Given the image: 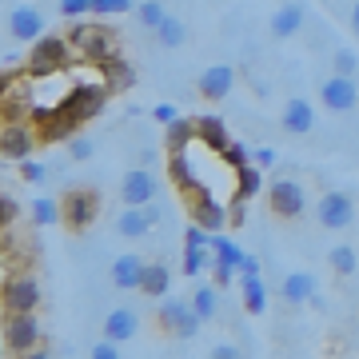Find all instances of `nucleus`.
<instances>
[{
  "label": "nucleus",
  "mask_w": 359,
  "mask_h": 359,
  "mask_svg": "<svg viewBox=\"0 0 359 359\" xmlns=\"http://www.w3.org/2000/svg\"><path fill=\"white\" fill-rule=\"evenodd\" d=\"M68 48H72V40L68 36H40L36 44L28 48L25 76L28 80H52L60 68L68 65Z\"/></svg>",
  "instance_id": "f257e3e1"
},
{
  "label": "nucleus",
  "mask_w": 359,
  "mask_h": 359,
  "mask_svg": "<svg viewBox=\"0 0 359 359\" xmlns=\"http://www.w3.org/2000/svg\"><path fill=\"white\" fill-rule=\"evenodd\" d=\"M4 355H28L40 344V323L32 311H4Z\"/></svg>",
  "instance_id": "f03ea898"
},
{
  "label": "nucleus",
  "mask_w": 359,
  "mask_h": 359,
  "mask_svg": "<svg viewBox=\"0 0 359 359\" xmlns=\"http://www.w3.org/2000/svg\"><path fill=\"white\" fill-rule=\"evenodd\" d=\"M68 40H72V48L84 56V60H92V65H104L108 56H116V36L108 32L104 25H96V20H80L72 32H68Z\"/></svg>",
  "instance_id": "7ed1b4c3"
},
{
  "label": "nucleus",
  "mask_w": 359,
  "mask_h": 359,
  "mask_svg": "<svg viewBox=\"0 0 359 359\" xmlns=\"http://www.w3.org/2000/svg\"><path fill=\"white\" fill-rule=\"evenodd\" d=\"M184 204H188V216L196 219V224H204L208 231H224V224H228V208L216 200V192L212 188H188L184 192Z\"/></svg>",
  "instance_id": "20e7f679"
},
{
  "label": "nucleus",
  "mask_w": 359,
  "mask_h": 359,
  "mask_svg": "<svg viewBox=\"0 0 359 359\" xmlns=\"http://www.w3.org/2000/svg\"><path fill=\"white\" fill-rule=\"evenodd\" d=\"M104 96H108V84H72L68 88V96L60 100V108H65L72 120H92V116H100V108H104Z\"/></svg>",
  "instance_id": "39448f33"
},
{
  "label": "nucleus",
  "mask_w": 359,
  "mask_h": 359,
  "mask_svg": "<svg viewBox=\"0 0 359 359\" xmlns=\"http://www.w3.org/2000/svg\"><path fill=\"white\" fill-rule=\"evenodd\" d=\"M0 304L4 311H32L40 304V283L28 276V271H16V276H4V287H0Z\"/></svg>",
  "instance_id": "423d86ee"
},
{
  "label": "nucleus",
  "mask_w": 359,
  "mask_h": 359,
  "mask_svg": "<svg viewBox=\"0 0 359 359\" xmlns=\"http://www.w3.org/2000/svg\"><path fill=\"white\" fill-rule=\"evenodd\" d=\"M60 212H65V224L72 231H84L96 219V212H100V196L92 192V188H72L60 200Z\"/></svg>",
  "instance_id": "0eeeda50"
},
{
  "label": "nucleus",
  "mask_w": 359,
  "mask_h": 359,
  "mask_svg": "<svg viewBox=\"0 0 359 359\" xmlns=\"http://www.w3.org/2000/svg\"><path fill=\"white\" fill-rule=\"evenodd\" d=\"M200 323H204L200 311L188 308L184 299H164V304H160V327L180 335V339H196V335H200Z\"/></svg>",
  "instance_id": "6e6552de"
},
{
  "label": "nucleus",
  "mask_w": 359,
  "mask_h": 359,
  "mask_svg": "<svg viewBox=\"0 0 359 359\" xmlns=\"http://www.w3.org/2000/svg\"><path fill=\"white\" fill-rule=\"evenodd\" d=\"M316 219H320V228H327V231H344L347 224L355 219L351 196L347 192H323L320 204H316Z\"/></svg>",
  "instance_id": "1a4fd4ad"
},
{
  "label": "nucleus",
  "mask_w": 359,
  "mask_h": 359,
  "mask_svg": "<svg viewBox=\"0 0 359 359\" xmlns=\"http://www.w3.org/2000/svg\"><path fill=\"white\" fill-rule=\"evenodd\" d=\"M268 200H271V212H276L280 219L304 216V208H308V196H304V188H299L295 180H271Z\"/></svg>",
  "instance_id": "9d476101"
},
{
  "label": "nucleus",
  "mask_w": 359,
  "mask_h": 359,
  "mask_svg": "<svg viewBox=\"0 0 359 359\" xmlns=\"http://www.w3.org/2000/svg\"><path fill=\"white\" fill-rule=\"evenodd\" d=\"M320 100H323V108H332V112H355V108H359V84H355V76H344V72L327 76V80H323V88H320Z\"/></svg>",
  "instance_id": "9b49d317"
},
{
  "label": "nucleus",
  "mask_w": 359,
  "mask_h": 359,
  "mask_svg": "<svg viewBox=\"0 0 359 359\" xmlns=\"http://www.w3.org/2000/svg\"><path fill=\"white\" fill-rule=\"evenodd\" d=\"M156 192H160V180H156V172H148V168H132V172H124V180H120V200H124V204H152Z\"/></svg>",
  "instance_id": "f8f14e48"
},
{
  "label": "nucleus",
  "mask_w": 359,
  "mask_h": 359,
  "mask_svg": "<svg viewBox=\"0 0 359 359\" xmlns=\"http://www.w3.org/2000/svg\"><path fill=\"white\" fill-rule=\"evenodd\" d=\"M156 219H160L156 204H124V212L116 216V231H120V236H128V240H140V236L152 231Z\"/></svg>",
  "instance_id": "ddd939ff"
},
{
  "label": "nucleus",
  "mask_w": 359,
  "mask_h": 359,
  "mask_svg": "<svg viewBox=\"0 0 359 359\" xmlns=\"http://www.w3.org/2000/svg\"><path fill=\"white\" fill-rule=\"evenodd\" d=\"M280 124H283V132H292V136H308V132L316 128V108H311L304 96H292V100L283 104Z\"/></svg>",
  "instance_id": "4468645a"
},
{
  "label": "nucleus",
  "mask_w": 359,
  "mask_h": 359,
  "mask_svg": "<svg viewBox=\"0 0 359 359\" xmlns=\"http://www.w3.org/2000/svg\"><path fill=\"white\" fill-rule=\"evenodd\" d=\"M8 36L25 40V44H36V40L44 36V20H40L36 8H28V4L13 8V13H8Z\"/></svg>",
  "instance_id": "2eb2a0df"
},
{
  "label": "nucleus",
  "mask_w": 359,
  "mask_h": 359,
  "mask_svg": "<svg viewBox=\"0 0 359 359\" xmlns=\"http://www.w3.org/2000/svg\"><path fill=\"white\" fill-rule=\"evenodd\" d=\"M231 84H236V68L231 65H212L200 72V96L204 100H224L231 92Z\"/></svg>",
  "instance_id": "dca6fc26"
},
{
  "label": "nucleus",
  "mask_w": 359,
  "mask_h": 359,
  "mask_svg": "<svg viewBox=\"0 0 359 359\" xmlns=\"http://www.w3.org/2000/svg\"><path fill=\"white\" fill-rule=\"evenodd\" d=\"M36 148V136L28 132V124H4L0 132V152L8 156V160H28Z\"/></svg>",
  "instance_id": "f3484780"
},
{
  "label": "nucleus",
  "mask_w": 359,
  "mask_h": 359,
  "mask_svg": "<svg viewBox=\"0 0 359 359\" xmlns=\"http://www.w3.org/2000/svg\"><path fill=\"white\" fill-rule=\"evenodd\" d=\"M136 332H140V320H136V311L132 308H116L108 320H104V335L108 339H116V344H128V339H136Z\"/></svg>",
  "instance_id": "a211bd4d"
},
{
  "label": "nucleus",
  "mask_w": 359,
  "mask_h": 359,
  "mask_svg": "<svg viewBox=\"0 0 359 359\" xmlns=\"http://www.w3.org/2000/svg\"><path fill=\"white\" fill-rule=\"evenodd\" d=\"M280 295L287 299V304H308V299H316V276L311 271H292V276H283V287Z\"/></svg>",
  "instance_id": "6ab92c4d"
},
{
  "label": "nucleus",
  "mask_w": 359,
  "mask_h": 359,
  "mask_svg": "<svg viewBox=\"0 0 359 359\" xmlns=\"http://www.w3.org/2000/svg\"><path fill=\"white\" fill-rule=\"evenodd\" d=\"M144 259H136V256H120L112 264V283L116 287H124V292H140V280H144Z\"/></svg>",
  "instance_id": "aec40b11"
},
{
  "label": "nucleus",
  "mask_w": 359,
  "mask_h": 359,
  "mask_svg": "<svg viewBox=\"0 0 359 359\" xmlns=\"http://www.w3.org/2000/svg\"><path fill=\"white\" fill-rule=\"evenodd\" d=\"M240 287H244V308L252 316H264L268 311V287L259 280V271H240Z\"/></svg>",
  "instance_id": "412c9836"
},
{
  "label": "nucleus",
  "mask_w": 359,
  "mask_h": 359,
  "mask_svg": "<svg viewBox=\"0 0 359 359\" xmlns=\"http://www.w3.org/2000/svg\"><path fill=\"white\" fill-rule=\"evenodd\" d=\"M299 25H304V4H283V8L271 13V36L287 40L299 32Z\"/></svg>",
  "instance_id": "4be33fe9"
},
{
  "label": "nucleus",
  "mask_w": 359,
  "mask_h": 359,
  "mask_svg": "<svg viewBox=\"0 0 359 359\" xmlns=\"http://www.w3.org/2000/svg\"><path fill=\"white\" fill-rule=\"evenodd\" d=\"M196 136H200L204 148H216V152L228 144V128H224L219 116H196Z\"/></svg>",
  "instance_id": "5701e85b"
},
{
  "label": "nucleus",
  "mask_w": 359,
  "mask_h": 359,
  "mask_svg": "<svg viewBox=\"0 0 359 359\" xmlns=\"http://www.w3.org/2000/svg\"><path fill=\"white\" fill-rule=\"evenodd\" d=\"M100 80L108 84V88H132L136 72H132L128 60H120V56H108V60L100 65Z\"/></svg>",
  "instance_id": "b1692460"
},
{
  "label": "nucleus",
  "mask_w": 359,
  "mask_h": 359,
  "mask_svg": "<svg viewBox=\"0 0 359 359\" xmlns=\"http://www.w3.org/2000/svg\"><path fill=\"white\" fill-rule=\"evenodd\" d=\"M212 252H216L219 264H231V268H244V252H240V244L231 240V236H224V231H212Z\"/></svg>",
  "instance_id": "393cba45"
},
{
  "label": "nucleus",
  "mask_w": 359,
  "mask_h": 359,
  "mask_svg": "<svg viewBox=\"0 0 359 359\" xmlns=\"http://www.w3.org/2000/svg\"><path fill=\"white\" fill-rule=\"evenodd\" d=\"M188 140H200V136H196V120L176 116V120L168 124V148H172V152H184V148H188Z\"/></svg>",
  "instance_id": "a878e982"
},
{
  "label": "nucleus",
  "mask_w": 359,
  "mask_h": 359,
  "mask_svg": "<svg viewBox=\"0 0 359 359\" xmlns=\"http://www.w3.org/2000/svg\"><path fill=\"white\" fill-rule=\"evenodd\" d=\"M168 283H172V276H168L164 264H148V268H144V280H140V292L156 299V295L168 292Z\"/></svg>",
  "instance_id": "bb28decb"
},
{
  "label": "nucleus",
  "mask_w": 359,
  "mask_h": 359,
  "mask_svg": "<svg viewBox=\"0 0 359 359\" xmlns=\"http://www.w3.org/2000/svg\"><path fill=\"white\" fill-rule=\"evenodd\" d=\"M156 40H160L164 48H180V44L188 40V28H184L180 16H164V25L156 28Z\"/></svg>",
  "instance_id": "cd10ccee"
},
{
  "label": "nucleus",
  "mask_w": 359,
  "mask_h": 359,
  "mask_svg": "<svg viewBox=\"0 0 359 359\" xmlns=\"http://www.w3.org/2000/svg\"><path fill=\"white\" fill-rule=\"evenodd\" d=\"M327 259H332V271H335V276H344V280H347V276H355V268H359L355 248H351V244H335Z\"/></svg>",
  "instance_id": "c85d7f7f"
},
{
  "label": "nucleus",
  "mask_w": 359,
  "mask_h": 359,
  "mask_svg": "<svg viewBox=\"0 0 359 359\" xmlns=\"http://www.w3.org/2000/svg\"><path fill=\"white\" fill-rule=\"evenodd\" d=\"M136 16H140L144 28H160L168 13H164V4H160V0H140V4H136Z\"/></svg>",
  "instance_id": "c756f323"
},
{
  "label": "nucleus",
  "mask_w": 359,
  "mask_h": 359,
  "mask_svg": "<svg viewBox=\"0 0 359 359\" xmlns=\"http://www.w3.org/2000/svg\"><path fill=\"white\" fill-rule=\"evenodd\" d=\"M56 219H65L60 204H52V200H36V204H32V224L48 228V224H56Z\"/></svg>",
  "instance_id": "7c9ffc66"
},
{
  "label": "nucleus",
  "mask_w": 359,
  "mask_h": 359,
  "mask_svg": "<svg viewBox=\"0 0 359 359\" xmlns=\"http://www.w3.org/2000/svg\"><path fill=\"white\" fill-rule=\"evenodd\" d=\"M204 268H212L208 248H184V276H200Z\"/></svg>",
  "instance_id": "2f4dec72"
},
{
  "label": "nucleus",
  "mask_w": 359,
  "mask_h": 359,
  "mask_svg": "<svg viewBox=\"0 0 359 359\" xmlns=\"http://www.w3.org/2000/svg\"><path fill=\"white\" fill-rule=\"evenodd\" d=\"M219 156H224V164H228V168H236V172H240V168H244L256 152H252V148H244V144H231L228 140L224 148H219Z\"/></svg>",
  "instance_id": "473e14b6"
},
{
  "label": "nucleus",
  "mask_w": 359,
  "mask_h": 359,
  "mask_svg": "<svg viewBox=\"0 0 359 359\" xmlns=\"http://www.w3.org/2000/svg\"><path fill=\"white\" fill-rule=\"evenodd\" d=\"M192 308L200 311V320H216V292H212V287H200V292H196V299H192Z\"/></svg>",
  "instance_id": "72a5a7b5"
},
{
  "label": "nucleus",
  "mask_w": 359,
  "mask_h": 359,
  "mask_svg": "<svg viewBox=\"0 0 359 359\" xmlns=\"http://www.w3.org/2000/svg\"><path fill=\"white\" fill-rule=\"evenodd\" d=\"M132 8H136V0H92V16H120Z\"/></svg>",
  "instance_id": "f704fd0d"
},
{
  "label": "nucleus",
  "mask_w": 359,
  "mask_h": 359,
  "mask_svg": "<svg viewBox=\"0 0 359 359\" xmlns=\"http://www.w3.org/2000/svg\"><path fill=\"white\" fill-rule=\"evenodd\" d=\"M236 180H240V196H256L259 188H264V176H259V168H240L236 172Z\"/></svg>",
  "instance_id": "c9c22d12"
},
{
  "label": "nucleus",
  "mask_w": 359,
  "mask_h": 359,
  "mask_svg": "<svg viewBox=\"0 0 359 359\" xmlns=\"http://www.w3.org/2000/svg\"><path fill=\"white\" fill-rule=\"evenodd\" d=\"M120 347H124V344H116V339H108V335H104L100 344H92L88 355L92 359H116V355H120Z\"/></svg>",
  "instance_id": "e433bc0d"
},
{
  "label": "nucleus",
  "mask_w": 359,
  "mask_h": 359,
  "mask_svg": "<svg viewBox=\"0 0 359 359\" xmlns=\"http://www.w3.org/2000/svg\"><path fill=\"white\" fill-rule=\"evenodd\" d=\"M355 68H359V56L355 52H335V72H344V76H355Z\"/></svg>",
  "instance_id": "4c0bfd02"
},
{
  "label": "nucleus",
  "mask_w": 359,
  "mask_h": 359,
  "mask_svg": "<svg viewBox=\"0 0 359 359\" xmlns=\"http://www.w3.org/2000/svg\"><path fill=\"white\" fill-rule=\"evenodd\" d=\"M16 216H20V208H16V200H13V196H0V224H4V228H13V224H16Z\"/></svg>",
  "instance_id": "58836bf2"
},
{
  "label": "nucleus",
  "mask_w": 359,
  "mask_h": 359,
  "mask_svg": "<svg viewBox=\"0 0 359 359\" xmlns=\"http://www.w3.org/2000/svg\"><path fill=\"white\" fill-rule=\"evenodd\" d=\"M60 13L72 16V20H76V16H88L92 13V0H60Z\"/></svg>",
  "instance_id": "ea45409f"
},
{
  "label": "nucleus",
  "mask_w": 359,
  "mask_h": 359,
  "mask_svg": "<svg viewBox=\"0 0 359 359\" xmlns=\"http://www.w3.org/2000/svg\"><path fill=\"white\" fill-rule=\"evenodd\" d=\"M20 180H28V184H40V180H44V168H40L36 160H20Z\"/></svg>",
  "instance_id": "a19ab883"
},
{
  "label": "nucleus",
  "mask_w": 359,
  "mask_h": 359,
  "mask_svg": "<svg viewBox=\"0 0 359 359\" xmlns=\"http://www.w3.org/2000/svg\"><path fill=\"white\" fill-rule=\"evenodd\" d=\"M244 355V351H240V347H231V344H216L212 347V359H240Z\"/></svg>",
  "instance_id": "79ce46f5"
},
{
  "label": "nucleus",
  "mask_w": 359,
  "mask_h": 359,
  "mask_svg": "<svg viewBox=\"0 0 359 359\" xmlns=\"http://www.w3.org/2000/svg\"><path fill=\"white\" fill-rule=\"evenodd\" d=\"M156 124H164V128H168V124H172V120H176V108H172V104H156Z\"/></svg>",
  "instance_id": "37998d69"
},
{
  "label": "nucleus",
  "mask_w": 359,
  "mask_h": 359,
  "mask_svg": "<svg viewBox=\"0 0 359 359\" xmlns=\"http://www.w3.org/2000/svg\"><path fill=\"white\" fill-rule=\"evenodd\" d=\"M92 156V140H72V160H88Z\"/></svg>",
  "instance_id": "c03bdc74"
},
{
  "label": "nucleus",
  "mask_w": 359,
  "mask_h": 359,
  "mask_svg": "<svg viewBox=\"0 0 359 359\" xmlns=\"http://www.w3.org/2000/svg\"><path fill=\"white\" fill-rule=\"evenodd\" d=\"M256 164L259 168H271V164H276V152H271V148H256Z\"/></svg>",
  "instance_id": "a18cd8bd"
},
{
  "label": "nucleus",
  "mask_w": 359,
  "mask_h": 359,
  "mask_svg": "<svg viewBox=\"0 0 359 359\" xmlns=\"http://www.w3.org/2000/svg\"><path fill=\"white\" fill-rule=\"evenodd\" d=\"M351 32H355V36H359V0H355V4H351Z\"/></svg>",
  "instance_id": "49530a36"
}]
</instances>
